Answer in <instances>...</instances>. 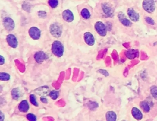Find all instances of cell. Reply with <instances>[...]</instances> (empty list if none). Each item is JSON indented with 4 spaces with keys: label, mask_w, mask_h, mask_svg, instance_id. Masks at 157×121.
<instances>
[{
    "label": "cell",
    "mask_w": 157,
    "mask_h": 121,
    "mask_svg": "<svg viewBox=\"0 0 157 121\" xmlns=\"http://www.w3.org/2000/svg\"><path fill=\"white\" fill-rule=\"evenodd\" d=\"M145 21L149 25H155L154 21L152 18H150V17H145Z\"/></svg>",
    "instance_id": "26"
},
{
    "label": "cell",
    "mask_w": 157,
    "mask_h": 121,
    "mask_svg": "<svg viewBox=\"0 0 157 121\" xmlns=\"http://www.w3.org/2000/svg\"><path fill=\"white\" fill-rule=\"evenodd\" d=\"M12 98L15 100H18L20 97V92L19 88H14L11 91Z\"/></svg>",
    "instance_id": "15"
},
{
    "label": "cell",
    "mask_w": 157,
    "mask_h": 121,
    "mask_svg": "<svg viewBox=\"0 0 157 121\" xmlns=\"http://www.w3.org/2000/svg\"><path fill=\"white\" fill-rule=\"evenodd\" d=\"M140 107L144 110V112L148 113L150 111V107L148 103L146 101H141L140 103Z\"/></svg>",
    "instance_id": "18"
},
{
    "label": "cell",
    "mask_w": 157,
    "mask_h": 121,
    "mask_svg": "<svg viewBox=\"0 0 157 121\" xmlns=\"http://www.w3.org/2000/svg\"><path fill=\"white\" fill-rule=\"evenodd\" d=\"M49 5L52 8H55L58 5V0H49Z\"/></svg>",
    "instance_id": "24"
},
{
    "label": "cell",
    "mask_w": 157,
    "mask_h": 121,
    "mask_svg": "<svg viewBox=\"0 0 157 121\" xmlns=\"http://www.w3.org/2000/svg\"><path fill=\"white\" fill-rule=\"evenodd\" d=\"M3 24L5 29L8 31H12L15 28L14 21L9 17H6L5 18H4Z\"/></svg>",
    "instance_id": "5"
},
{
    "label": "cell",
    "mask_w": 157,
    "mask_h": 121,
    "mask_svg": "<svg viewBox=\"0 0 157 121\" xmlns=\"http://www.w3.org/2000/svg\"><path fill=\"white\" fill-rule=\"evenodd\" d=\"M98 72L102 74V75H104V76H109V73H108V72H106V70H99L98 71Z\"/></svg>",
    "instance_id": "27"
},
{
    "label": "cell",
    "mask_w": 157,
    "mask_h": 121,
    "mask_svg": "<svg viewBox=\"0 0 157 121\" xmlns=\"http://www.w3.org/2000/svg\"><path fill=\"white\" fill-rule=\"evenodd\" d=\"M131 113H132V115L136 119V120H141L143 117V114L141 113V111L139 110V109H137V108H133L132 109V111H131Z\"/></svg>",
    "instance_id": "13"
},
{
    "label": "cell",
    "mask_w": 157,
    "mask_h": 121,
    "mask_svg": "<svg viewBox=\"0 0 157 121\" xmlns=\"http://www.w3.org/2000/svg\"><path fill=\"white\" fill-rule=\"evenodd\" d=\"M6 41L8 44L12 48H16L18 46V41L16 37L12 34H10L8 35L6 38Z\"/></svg>",
    "instance_id": "7"
},
{
    "label": "cell",
    "mask_w": 157,
    "mask_h": 121,
    "mask_svg": "<svg viewBox=\"0 0 157 121\" xmlns=\"http://www.w3.org/2000/svg\"><path fill=\"white\" fill-rule=\"evenodd\" d=\"M52 51L55 56L58 57H61L63 55L64 47L63 44L58 41H55L54 42L52 46Z\"/></svg>",
    "instance_id": "1"
},
{
    "label": "cell",
    "mask_w": 157,
    "mask_h": 121,
    "mask_svg": "<svg viewBox=\"0 0 157 121\" xmlns=\"http://www.w3.org/2000/svg\"><path fill=\"white\" fill-rule=\"evenodd\" d=\"M150 93L152 97L157 100V86L153 85L150 88Z\"/></svg>",
    "instance_id": "21"
},
{
    "label": "cell",
    "mask_w": 157,
    "mask_h": 121,
    "mask_svg": "<svg viewBox=\"0 0 157 121\" xmlns=\"http://www.w3.org/2000/svg\"><path fill=\"white\" fill-rule=\"evenodd\" d=\"M30 101L32 105H33L35 107H38V103L36 97L34 96V95H31L30 96Z\"/></svg>",
    "instance_id": "23"
},
{
    "label": "cell",
    "mask_w": 157,
    "mask_h": 121,
    "mask_svg": "<svg viewBox=\"0 0 157 121\" xmlns=\"http://www.w3.org/2000/svg\"><path fill=\"white\" fill-rule=\"evenodd\" d=\"M5 58H4L3 56H0V65H3V64L5 63Z\"/></svg>",
    "instance_id": "28"
},
{
    "label": "cell",
    "mask_w": 157,
    "mask_h": 121,
    "mask_svg": "<svg viewBox=\"0 0 157 121\" xmlns=\"http://www.w3.org/2000/svg\"><path fill=\"white\" fill-rule=\"evenodd\" d=\"M11 78L10 75L6 73H0V81H7Z\"/></svg>",
    "instance_id": "20"
},
{
    "label": "cell",
    "mask_w": 157,
    "mask_h": 121,
    "mask_svg": "<svg viewBox=\"0 0 157 121\" xmlns=\"http://www.w3.org/2000/svg\"><path fill=\"white\" fill-rule=\"evenodd\" d=\"M29 108L30 107H29L28 103L27 100L22 101L19 105V111L24 113H27V111L29 110Z\"/></svg>",
    "instance_id": "12"
},
{
    "label": "cell",
    "mask_w": 157,
    "mask_h": 121,
    "mask_svg": "<svg viewBox=\"0 0 157 121\" xmlns=\"http://www.w3.org/2000/svg\"><path fill=\"white\" fill-rule=\"evenodd\" d=\"M95 28L96 32L101 37H104L106 35L107 33V27L101 22H97L95 25Z\"/></svg>",
    "instance_id": "4"
},
{
    "label": "cell",
    "mask_w": 157,
    "mask_h": 121,
    "mask_svg": "<svg viewBox=\"0 0 157 121\" xmlns=\"http://www.w3.org/2000/svg\"><path fill=\"white\" fill-rule=\"evenodd\" d=\"M102 10L107 16L111 17L113 15V10L106 3H104L102 5Z\"/></svg>",
    "instance_id": "14"
},
{
    "label": "cell",
    "mask_w": 157,
    "mask_h": 121,
    "mask_svg": "<svg viewBox=\"0 0 157 121\" xmlns=\"http://www.w3.org/2000/svg\"><path fill=\"white\" fill-rule=\"evenodd\" d=\"M29 34L32 39L37 40H39L41 37V31L37 27H33L30 28L29 30Z\"/></svg>",
    "instance_id": "6"
},
{
    "label": "cell",
    "mask_w": 157,
    "mask_h": 121,
    "mask_svg": "<svg viewBox=\"0 0 157 121\" xmlns=\"http://www.w3.org/2000/svg\"><path fill=\"white\" fill-rule=\"evenodd\" d=\"M81 15L85 19H89L90 17V13L87 9H83L81 11Z\"/></svg>",
    "instance_id": "17"
},
{
    "label": "cell",
    "mask_w": 157,
    "mask_h": 121,
    "mask_svg": "<svg viewBox=\"0 0 157 121\" xmlns=\"http://www.w3.org/2000/svg\"><path fill=\"white\" fill-rule=\"evenodd\" d=\"M128 15L130 17V19L133 22H137L139 20V15L133 8L128 9L127 11Z\"/></svg>",
    "instance_id": "11"
},
{
    "label": "cell",
    "mask_w": 157,
    "mask_h": 121,
    "mask_svg": "<svg viewBox=\"0 0 157 121\" xmlns=\"http://www.w3.org/2000/svg\"><path fill=\"white\" fill-rule=\"evenodd\" d=\"M143 9L148 13H152L155 9V0H144L143 3Z\"/></svg>",
    "instance_id": "2"
},
{
    "label": "cell",
    "mask_w": 157,
    "mask_h": 121,
    "mask_svg": "<svg viewBox=\"0 0 157 121\" xmlns=\"http://www.w3.org/2000/svg\"><path fill=\"white\" fill-rule=\"evenodd\" d=\"M40 100L43 103H47V99L45 97H41Z\"/></svg>",
    "instance_id": "30"
},
{
    "label": "cell",
    "mask_w": 157,
    "mask_h": 121,
    "mask_svg": "<svg viewBox=\"0 0 157 121\" xmlns=\"http://www.w3.org/2000/svg\"><path fill=\"white\" fill-rule=\"evenodd\" d=\"M49 96L53 100H56L59 96V92L55 90L52 91L49 94Z\"/></svg>",
    "instance_id": "22"
},
{
    "label": "cell",
    "mask_w": 157,
    "mask_h": 121,
    "mask_svg": "<svg viewBox=\"0 0 157 121\" xmlns=\"http://www.w3.org/2000/svg\"><path fill=\"white\" fill-rule=\"evenodd\" d=\"M63 18L68 22H71L74 20V15L70 10H65L63 12Z\"/></svg>",
    "instance_id": "9"
},
{
    "label": "cell",
    "mask_w": 157,
    "mask_h": 121,
    "mask_svg": "<svg viewBox=\"0 0 157 121\" xmlns=\"http://www.w3.org/2000/svg\"><path fill=\"white\" fill-rule=\"evenodd\" d=\"M50 32L52 36L55 38H59L61 35L62 30L61 27L58 24L55 23L50 25Z\"/></svg>",
    "instance_id": "3"
},
{
    "label": "cell",
    "mask_w": 157,
    "mask_h": 121,
    "mask_svg": "<svg viewBox=\"0 0 157 121\" xmlns=\"http://www.w3.org/2000/svg\"><path fill=\"white\" fill-rule=\"evenodd\" d=\"M47 59L46 54L42 51H39L34 55V59L38 63H41Z\"/></svg>",
    "instance_id": "10"
},
{
    "label": "cell",
    "mask_w": 157,
    "mask_h": 121,
    "mask_svg": "<svg viewBox=\"0 0 157 121\" xmlns=\"http://www.w3.org/2000/svg\"><path fill=\"white\" fill-rule=\"evenodd\" d=\"M27 117L30 121H36L37 120L36 117L34 116V114H27Z\"/></svg>",
    "instance_id": "25"
},
{
    "label": "cell",
    "mask_w": 157,
    "mask_h": 121,
    "mask_svg": "<svg viewBox=\"0 0 157 121\" xmlns=\"http://www.w3.org/2000/svg\"><path fill=\"white\" fill-rule=\"evenodd\" d=\"M4 120H5V115L1 111H0V121H2Z\"/></svg>",
    "instance_id": "29"
},
{
    "label": "cell",
    "mask_w": 157,
    "mask_h": 121,
    "mask_svg": "<svg viewBox=\"0 0 157 121\" xmlns=\"http://www.w3.org/2000/svg\"><path fill=\"white\" fill-rule=\"evenodd\" d=\"M119 19L120 21L121 22V23L123 24L124 25L126 26V27H130L132 25V23L130 21L128 20L127 19L125 18V17H123V18H121V17H119Z\"/></svg>",
    "instance_id": "19"
},
{
    "label": "cell",
    "mask_w": 157,
    "mask_h": 121,
    "mask_svg": "<svg viewBox=\"0 0 157 121\" xmlns=\"http://www.w3.org/2000/svg\"><path fill=\"white\" fill-rule=\"evenodd\" d=\"M117 119V115L113 111H108L106 113V120L108 121H115Z\"/></svg>",
    "instance_id": "16"
},
{
    "label": "cell",
    "mask_w": 157,
    "mask_h": 121,
    "mask_svg": "<svg viewBox=\"0 0 157 121\" xmlns=\"http://www.w3.org/2000/svg\"><path fill=\"white\" fill-rule=\"evenodd\" d=\"M84 40L85 43L89 46H93L95 44V38L90 32H86L84 34Z\"/></svg>",
    "instance_id": "8"
}]
</instances>
